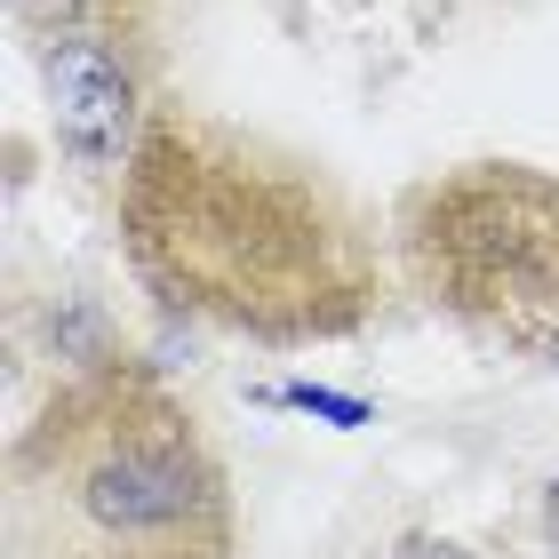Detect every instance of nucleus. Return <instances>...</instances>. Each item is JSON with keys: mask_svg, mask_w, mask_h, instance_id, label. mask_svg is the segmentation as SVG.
<instances>
[{"mask_svg": "<svg viewBox=\"0 0 559 559\" xmlns=\"http://www.w3.org/2000/svg\"><path fill=\"white\" fill-rule=\"evenodd\" d=\"M120 248L160 312L264 352L344 344L392 296V233L344 176L209 105H152L120 168Z\"/></svg>", "mask_w": 559, "mask_h": 559, "instance_id": "f257e3e1", "label": "nucleus"}, {"mask_svg": "<svg viewBox=\"0 0 559 559\" xmlns=\"http://www.w3.org/2000/svg\"><path fill=\"white\" fill-rule=\"evenodd\" d=\"M9 559H240L233 464L144 360H88L9 440Z\"/></svg>", "mask_w": 559, "mask_h": 559, "instance_id": "f03ea898", "label": "nucleus"}, {"mask_svg": "<svg viewBox=\"0 0 559 559\" xmlns=\"http://www.w3.org/2000/svg\"><path fill=\"white\" fill-rule=\"evenodd\" d=\"M392 272L424 312L496 352L559 360V176L536 160H455L384 216Z\"/></svg>", "mask_w": 559, "mask_h": 559, "instance_id": "7ed1b4c3", "label": "nucleus"}, {"mask_svg": "<svg viewBox=\"0 0 559 559\" xmlns=\"http://www.w3.org/2000/svg\"><path fill=\"white\" fill-rule=\"evenodd\" d=\"M33 64L48 88L57 144L81 168H129V152L152 120L136 40L112 33V24H57V33H33Z\"/></svg>", "mask_w": 559, "mask_h": 559, "instance_id": "20e7f679", "label": "nucleus"}, {"mask_svg": "<svg viewBox=\"0 0 559 559\" xmlns=\"http://www.w3.org/2000/svg\"><path fill=\"white\" fill-rule=\"evenodd\" d=\"M272 400H280V408H296V416H328L336 431H360V424H376V416H368V400L328 392V384H280Z\"/></svg>", "mask_w": 559, "mask_h": 559, "instance_id": "39448f33", "label": "nucleus"}, {"mask_svg": "<svg viewBox=\"0 0 559 559\" xmlns=\"http://www.w3.org/2000/svg\"><path fill=\"white\" fill-rule=\"evenodd\" d=\"M384 559H472V551L455 544V536H431V527H408V536H400Z\"/></svg>", "mask_w": 559, "mask_h": 559, "instance_id": "423d86ee", "label": "nucleus"}, {"mask_svg": "<svg viewBox=\"0 0 559 559\" xmlns=\"http://www.w3.org/2000/svg\"><path fill=\"white\" fill-rule=\"evenodd\" d=\"M536 536H544V551L559 559V479H544V496H536Z\"/></svg>", "mask_w": 559, "mask_h": 559, "instance_id": "0eeeda50", "label": "nucleus"}]
</instances>
